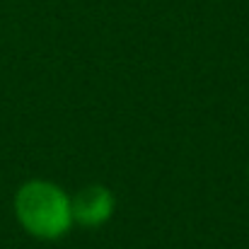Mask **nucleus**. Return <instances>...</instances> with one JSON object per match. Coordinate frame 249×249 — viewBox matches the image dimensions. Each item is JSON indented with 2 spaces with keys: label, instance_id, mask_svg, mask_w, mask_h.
I'll list each match as a JSON object with an SVG mask.
<instances>
[{
  "label": "nucleus",
  "instance_id": "obj_1",
  "mask_svg": "<svg viewBox=\"0 0 249 249\" xmlns=\"http://www.w3.org/2000/svg\"><path fill=\"white\" fill-rule=\"evenodd\" d=\"M19 225L39 240H58L73 228L71 196L53 181L32 179L15 194Z\"/></svg>",
  "mask_w": 249,
  "mask_h": 249
},
{
  "label": "nucleus",
  "instance_id": "obj_2",
  "mask_svg": "<svg viewBox=\"0 0 249 249\" xmlns=\"http://www.w3.org/2000/svg\"><path fill=\"white\" fill-rule=\"evenodd\" d=\"M71 208H73V223L83 228H102L114 215L116 198L107 186L92 184V186L80 189L71 198Z\"/></svg>",
  "mask_w": 249,
  "mask_h": 249
}]
</instances>
